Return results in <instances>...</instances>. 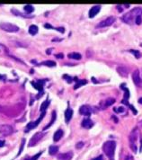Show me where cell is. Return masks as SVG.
<instances>
[{
    "mask_svg": "<svg viewBox=\"0 0 142 160\" xmlns=\"http://www.w3.org/2000/svg\"><path fill=\"white\" fill-rule=\"evenodd\" d=\"M115 148H116V143L113 140L106 141L103 146V150L105 153V155L110 158H113L114 156Z\"/></svg>",
    "mask_w": 142,
    "mask_h": 160,
    "instance_id": "1",
    "label": "cell"
},
{
    "mask_svg": "<svg viewBox=\"0 0 142 160\" xmlns=\"http://www.w3.org/2000/svg\"><path fill=\"white\" fill-rule=\"evenodd\" d=\"M138 138V128H135V129L130 132L129 137V143H130V147L134 152H137L136 142H137Z\"/></svg>",
    "mask_w": 142,
    "mask_h": 160,
    "instance_id": "2",
    "label": "cell"
},
{
    "mask_svg": "<svg viewBox=\"0 0 142 160\" xmlns=\"http://www.w3.org/2000/svg\"><path fill=\"white\" fill-rule=\"evenodd\" d=\"M0 28L7 33H17L19 31L18 26L10 23H0Z\"/></svg>",
    "mask_w": 142,
    "mask_h": 160,
    "instance_id": "3",
    "label": "cell"
},
{
    "mask_svg": "<svg viewBox=\"0 0 142 160\" xmlns=\"http://www.w3.org/2000/svg\"><path fill=\"white\" fill-rule=\"evenodd\" d=\"M45 136V133L43 132H37L35 133L34 135H33L32 137H31V140H30L29 142V147H33V146L37 145L38 143H39L40 141L41 140V138H43V137Z\"/></svg>",
    "mask_w": 142,
    "mask_h": 160,
    "instance_id": "4",
    "label": "cell"
},
{
    "mask_svg": "<svg viewBox=\"0 0 142 160\" xmlns=\"http://www.w3.org/2000/svg\"><path fill=\"white\" fill-rule=\"evenodd\" d=\"M14 130L9 125H0V136H9L13 133Z\"/></svg>",
    "mask_w": 142,
    "mask_h": 160,
    "instance_id": "5",
    "label": "cell"
},
{
    "mask_svg": "<svg viewBox=\"0 0 142 160\" xmlns=\"http://www.w3.org/2000/svg\"><path fill=\"white\" fill-rule=\"evenodd\" d=\"M44 116H45V112H42V113L40 115V117L38 118L35 122H30V123H28V125L26 126V131H30V130H32V129H34V128H36L38 125L40 124V122L42 121V119L44 118Z\"/></svg>",
    "mask_w": 142,
    "mask_h": 160,
    "instance_id": "6",
    "label": "cell"
},
{
    "mask_svg": "<svg viewBox=\"0 0 142 160\" xmlns=\"http://www.w3.org/2000/svg\"><path fill=\"white\" fill-rule=\"evenodd\" d=\"M115 18L113 16H109L107 18L105 19V20L102 21V22L99 23V24H97L96 28H103V27H107V26H110L114 23Z\"/></svg>",
    "mask_w": 142,
    "mask_h": 160,
    "instance_id": "7",
    "label": "cell"
},
{
    "mask_svg": "<svg viewBox=\"0 0 142 160\" xmlns=\"http://www.w3.org/2000/svg\"><path fill=\"white\" fill-rule=\"evenodd\" d=\"M45 83V81H42V80H38L36 82H31V85L35 87V88L39 90V94H38V97L39 98L41 96V94H43V84Z\"/></svg>",
    "mask_w": 142,
    "mask_h": 160,
    "instance_id": "8",
    "label": "cell"
},
{
    "mask_svg": "<svg viewBox=\"0 0 142 160\" xmlns=\"http://www.w3.org/2000/svg\"><path fill=\"white\" fill-rule=\"evenodd\" d=\"M114 103H115L114 98H111V97L107 98L106 100H104V101H103V102L100 103V108H101L102 110H104V109H106L107 107L113 105Z\"/></svg>",
    "mask_w": 142,
    "mask_h": 160,
    "instance_id": "9",
    "label": "cell"
},
{
    "mask_svg": "<svg viewBox=\"0 0 142 160\" xmlns=\"http://www.w3.org/2000/svg\"><path fill=\"white\" fill-rule=\"evenodd\" d=\"M132 80L134 82V84L138 87H141V79L139 77V72L138 69H136L135 71H133L132 73Z\"/></svg>",
    "mask_w": 142,
    "mask_h": 160,
    "instance_id": "10",
    "label": "cell"
},
{
    "mask_svg": "<svg viewBox=\"0 0 142 160\" xmlns=\"http://www.w3.org/2000/svg\"><path fill=\"white\" fill-rule=\"evenodd\" d=\"M73 156H74V153H73L72 151H68V152L58 155V159L59 160H71Z\"/></svg>",
    "mask_w": 142,
    "mask_h": 160,
    "instance_id": "11",
    "label": "cell"
},
{
    "mask_svg": "<svg viewBox=\"0 0 142 160\" xmlns=\"http://www.w3.org/2000/svg\"><path fill=\"white\" fill-rule=\"evenodd\" d=\"M79 113L84 116H90L91 113H92V110L88 105H83V106L80 107Z\"/></svg>",
    "mask_w": 142,
    "mask_h": 160,
    "instance_id": "12",
    "label": "cell"
},
{
    "mask_svg": "<svg viewBox=\"0 0 142 160\" xmlns=\"http://www.w3.org/2000/svg\"><path fill=\"white\" fill-rule=\"evenodd\" d=\"M117 71H118V73L120 74L122 77H127L128 74H129V68H128L127 67H124V66H120L117 68Z\"/></svg>",
    "mask_w": 142,
    "mask_h": 160,
    "instance_id": "13",
    "label": "cell"
},
{
    "mask_svg": "<svg viewBox=\"0 0 142 160\" xmlns=\"http://www.w3.org/2000/svg\"><path fill=\"white\" fill-rule=\"evenodd\" d=\"M81 124H82V127L85 128V129H91V128L94 126V122H93L89 118L84 119Z\"/></svg>",
    "mask_w": 142,
    "mask_h": 160,
    "instance_id": "14",
    "label": "cell"
},
{
    "mask_svg": "<svg viewBox=\"0 0 142 160\" xmlns=\"http://www.w3.org/2000/svg\"><path fill=\"white\" fill-rule=\"evenodd\" d=\"M100 9H101V6H93V7L90 9V11H89V17H90V18H93V17H94L100 12Z\"/></svg>",
    "mask_w": 142,
    "mask_h": 160,
    "instance_id": "15",
    "label": "cell"
},
{
    "mask_svg": "<svg viewBox=\"0 0 142 160\" xmlns=\"http://www.w3.org/2000/svg\"><path fill=\"white\" fill-rule=\"evenodd\" d=\"M63 134H64V132H63V131L61 129L58 130L57 131L55 132V134H54V137H53V140L55 142L59 141V140H60L61 138L63 137Z\"/></svg>",
    "mask_w": 142,
    "mask_h": 160,
    "instance_id": "16",
    "label": "cell"
},
{
    "mask_svg": "<svg viewBox=\"0 0 142 160\" xmlns=\"http://www.w3.org/2000/svg\"><path fill=\"white\" fill-rule=\"evenodd\" d=\"M72 115H73V110L68 107L66 110V112H65V117H66L67 122H69V121L71 120V118H72Z\"/></svg>",
    "mask_w": 142,
    "mask_h": 160,
    "instance_id": "17",
    "label": "cell"
},
{
    "mask_svg": "<svg viewBox=\"0 0 142 160\" xmlns=\"http://www.w3.org/2000/svg\"><path fill=\"white\" fill-rule=\"evenodd\" d=\"M56 117H57V115H56V112L55 111H53L52 112V117H51V121H50V122H49V124L47 126H45L44 127V129H43V131H45V130H47V129H49V128L50 127V126H52V124L55 122V121H56Z\"/></svg>",
    "mask_w": 142,
    "mask_h": 160,
    "instance_id": "18",
    "label": "cell"
},
{
    "mask_svg": "<svg viewBox=\"0 0 142 160\" xmlns=\"http://www.w3.org/2000/svg\"><path fill=\"white\" fill-rule=\"evenodd\" d=\"M68 59H81L82 56L81 54L78 53V52H73V53H69L68 55Z\"/></svg>",
    "mask_w": 142,
    "mask_h": 160,
    "instance_id": "19",
    "label": "cell"
},
{
    "mask_svg": "<svg viewBox=\"0 0 142 160\" xmlns=\"http://www.w3.org/2000/svg\"><path fill=\"white\" fill-rule=\"evenodd\" d=\"M59 151V147L58 146H50V148H49V153H50V156H54L56 155Z\"/></svg>",
    "mask_w": 142,
    "mask_h": 160,
    "instance_id": "20",
    "label": "cell"
},
{
    "mask_svg": "<svg viewBox=\"0 0 142 160\" xmlns=\"http://www.w3.org/2000/svg\"><path fill=\"white\" fill-rule=\"evenodd\" d=\"M50 101L49 99H46L44 102L42 103V104L41 105V112H45V110H46L47 108H48V106L50 105Z\"/></svg>",
    "mask_w": 142,
    "mask_h": 160,
    "instance_id": "21",
    "label": "cell"
},
{
    "mask_svg": "<svg viewBox=\"0 0 142 160\" xmlns=\"http://www.w3.org/2000/svg\"><path fill=\"white\" fill-rule=\"evenodd\" d=\"M38 26H36V25H31L29 27V33H30V34H31V35H35V34H37V33H38Z\"/></svg>",
    "mask_w": 142,
    "mask_h": 160,
    "instance_id": "22",
    "label": "cell"
},
{
    "mask_svg": "<svg viewBox=\"0 0 142 160\" xmlns=\"http://www.w3.org/2000/svg\"><path fill=\"white\" fill-rule=\"evenodd\" d=\"M86 84H87V81L85 80V79H83V80H78V81L77 82L76 85H75L74 89H78V87H82V86H84V85H86Z\"/></svg>",
    "mask_w": 142,
    "mask_h": 160,
    "instance_id": "23",
    "label": "cell"
},
{
    "mask_svg": "<svg viewBox=\"0 0 142 160\" xmlns=\"http://www.w3.org/2000/svg\"><path fill=\"white\" fill-rule=\"evenodd\" d=\"M24 12H26V13H28V14H31L33 12L34 7H33L32 6H31V5H26V6H24Z\"/></svg>",
    "mask_w": 142,
    "mask_h": 160,
    "instance_id": "24",
    "label": "cell"
},
{
    "mask_svg": "<svg viewBox=\"0 0 142 160\" xmlns=\"http://www.w3.org/2000/svg\"><path fill=\"white\" fill-rule=\"evenodd\" d=\"M41 65H45L47 67H55L56 66V63L52 60H46V61H43L41 63Z\"/></svg>",
    "mask_w": 142,
    "mask_h": 160,
    "instance_id": "25",
    "label": "cell"
},
{
    "mask_svg": "<svg viewBox=\"0 0 142 160\" xmlns=\"http://www.w3.org/2000/svg\"><path fill=\"white\" fill-rule=\"evenodd\" d=\"M11 12L14 14V15H17V16H22V17H25V18H27V17H26L24 15H23L22 13H20V12H19V11H17V10L15 9V8H13V9L11 10Z\"/></svg>",
    "mask_w": 142,
    "mask_h": 160,
    "instance_id": "26",
    "label": "cell"
},
{
    "mask_svg": "<svg viewBox=\"0 0 142 160\" xmlns=\"http://www.w3.org/2000/svg\"><path fill=\"white\" fill-rule=\"evenodd\" d=\"M130 52L133 54V55L136 57V59H139L140 57H141V54H140V52L138 51V50H131Z\"/></svg>",
    "mask_w": 142,
    "mask_h": 160,
    "instance_id": "27",
    "label": "cell"
},
{
    "mask_svg": "<svg viewBox=\"0 0 142 160\" xmlns=\"http://www.w3.org/2000/svg\"><path fill=\"white\" fill-rule=\"evenodd\" d=\"M24 144H25V138H23V140H22V144H21V147H20V149H19L18 154H17V156H19L21 155V153H22L23 149H24Z\"/></svg>",
    "mask_w": 142,
    "mask_h": 160,
    "instance_id": "28",
    "label": "cell"
},
{
    "mask_svg": "<svg viewBox=\"0 0 142 160\" xmlns=\"http://www.w3.org/2000/svg\"><path fill=\"white\" fill-rule=\"evenodd\" d=\"M135 23H136L138 25H139L140 24L142 23V17L141 15H137L136 17H135Z\"/></svg>",
    "mask_w": 142,
    "mask_h": 160,
    "instance_id": "29",
    "label": "cell"
},
{
    "mask_svg": "<svg viewBox=\"0 0 142 160\" xmlns=\"http://www.w3.org/2000/svg\"><path fill=\"white\" fill-rule=\"evenodd\" d=\"M41 153H42V152H39V153H37V154H36V155H34V156H33L31 158H30L29 160H38V158H39L40 156H41Z\"/></svg>",
    "mask_w": 142,
    "mask_h": 160,
    "instance_id": "30",
    "label": "cell"
},
{
    "mask_svg": "<svg viewBox=\"0 0 142 160\" xmlns=\"http://www.w3.org/2000/svg\"><path fill=\"white\" fill-rule=\"evenodd\" d=\"M63 78L67 79V81H68V83H69V84L71 83V82H72V80H73L72 77H68V76H67V75H64V76H63Z\"/></svg>",
    "mask_w": 142,
    "mask_h": 160,
    "instance_id": "31",
    "label": "cell"
},
{
    "mask_svg": "<svg viewBox=\"0 0 142 160\" xmlns=\"http://www.w3.org/2000/svg\"><path fill=\"white\" fill-rule=\"evenodd\" d=\"M55 57L57 58V59H63L64 58V54L63 53H59V54H56Z\"/></svg>",
    "mask_w": 142,
    "mask_h": 160,
    "instance_id": "32",
    "label": "cell"
},
{
    "mask_svg": "<svg viewBox=\"0 0 142 160\" xmlns=\"http://www.w3.org/2000/svg\"><path fill=\"white\" fill-rule=\"evenodd\" d=\"M83 146H84V142H78L77 144V148H82Z\"/></svg>",
    "mask_w": 142,
    "mask_h": 160,
    "instance_id": "33",
    "label": "cell"
},
{
    "mask_svg": "<svg viewBox=\"0 0 142 160\" xmlns=\"http://www.w3.org/2000/svg\"><path fill=\"white\" fill-rule=\"evenodd\" d=\"M56 30H57V31H60L61 33H65V28H63V27H58Z\"/></svg>",
    "mask_w": 142,
    "mask_h": 160,
    "instance_id": "34",
    "label": "cell"
},
{
    "mask_svg": "<svg viewBox=\"0 0 142 160\" xmlns=\"http://www.w3.org/2000/svg\"><path fill=\"white\" fill-rule=\"evenodd\" d=\"M44 27L46 28V29H52V28H53V27H52V25H50V24H44Z\"/></svg>",
    "mask_w": 142,
    "mask_h": 160,
    "instance_id": "35",
    "label": "cell"
},
{
    "mask_svg": "<svg viewBox=\"0 0 142 160\" xmlns=\"http://www.w3.org/2000/svg\"><path fill=\"white\" fill-rule=\"evenodd\" d=\"M93 160H103V156H97L96 158H94V159H93Z\"/></svg>",
    "mask_w": 142,
    "mask_h": 160,
    "instance_id": "36",
    "label": "cell"
},
{
    "mask_svg": "<svg viewBox=\"0 0 142 160\" xmlns=\"http://www.w3.org/2000/svg\"><path fill=\"white\" fill-rule=\"evenodd\" d=\"M4 145H5V141H4V140H0V147H4Z\"/></svg>",
    "mask_w": 142,
    "mask_h": 160,
    "instance_id": "37",
    "label": "cell"
},
{
    "mask_svg": "<svg viewBox=\"0 0 142 160\" xmlns=\"http://www.w3.org/2000/svg\"><path fill=\"white\" fill-rule=\"evenodd\" d=\"M112 117H113V120L114 121V122H116L117 123V122H118V119H117L116 116H112Z\"/></svg>",
    "mask_w": 142,
    "mask_h": 160,
    "instance_id": "38",
    "label": "cell"
},
{
    "mask_svg": "<svg viewBox=\"0 0 142 160\" xmlns=\"http://www.w3.org/2000/svg\"><path fill=\"white\" fill-rule=\"evenodd\" d=\"M130 108H131V110L133 111V113H134V114H137V111L134 109V107H133V106H131V105H130Z\"/></svg>",
    "mask_w": 142,
    "mask_h": 160,
    "instance_id": "39",
    "label": "cell"
},
{
    "mask_svg": "<svg viewBox=\"0 0 142 160\" xmlns=\"http://www.w3.org/2000/svg\"><path fill=\"white\" fill-rule=\"evenodd\" d=\"M51 50H52V49H50V50H46V53L49 55V54L51 53V52H50V51H51Z\"/></svg>",
    "mask_w": 142,
    "mask_h": 160,
    "instance_id": "40",
    "label": "cell"
},
{
    "mask_svg": "<svg viewBox=\"0 0 142 160\" xmlns=\"http://www.w3.org/2000/svg\"><path fill=\"white\" fill-rule=\"evenodd\" d=\"M92 81H94L95 84H97V81L95 80V78H94V77H92Z\"/></svg>",
    "mask_w": 142,
    "mask_h": 160,
    "instance_id": "41",
    "label": "cell"
},
{
    "mask_svg": "<svg viewBox=\"0 0 142 160\" xmlns=\"http://www.w3.org/2000/svg\"><path fill=\"white\" fill-rule=\"evenodd\" d=\"M138 103L142 104V98H139V99H138Z\"/></svg>",
    "mask_w": 142,
    "mask_h": 160,
    "instance_id": "42",
    "label": "cell"
},
{
    "mask_svg": "<svg viewBox=\"0 0 142 160\" xmlns=\"http://www.w3.org/2000/svg\"><path fill=\"white\" fill-rule=\"evenodd\" d=\"M140 46H141V47H142V43H141V44H140Z\"/></svg>",
    "mask_w": 142,
    "mask_h": 160,
    "instance_id": "43",
    "label": "cell"
},
{
    "mask_svg": "<svg viewBox=\"0 0 142 160\" xmlns=\"http://www.w3.org/2000/svg\"><path fill=\"white\" fill-rule=\"evenodd\" d=\"M141 123H142V122H141Z\"/></svg>",
    "mask_w": 142,
    "mask_h": 160,
    "instance_id": "44",
    "label": "cell"
}]
</instances>
